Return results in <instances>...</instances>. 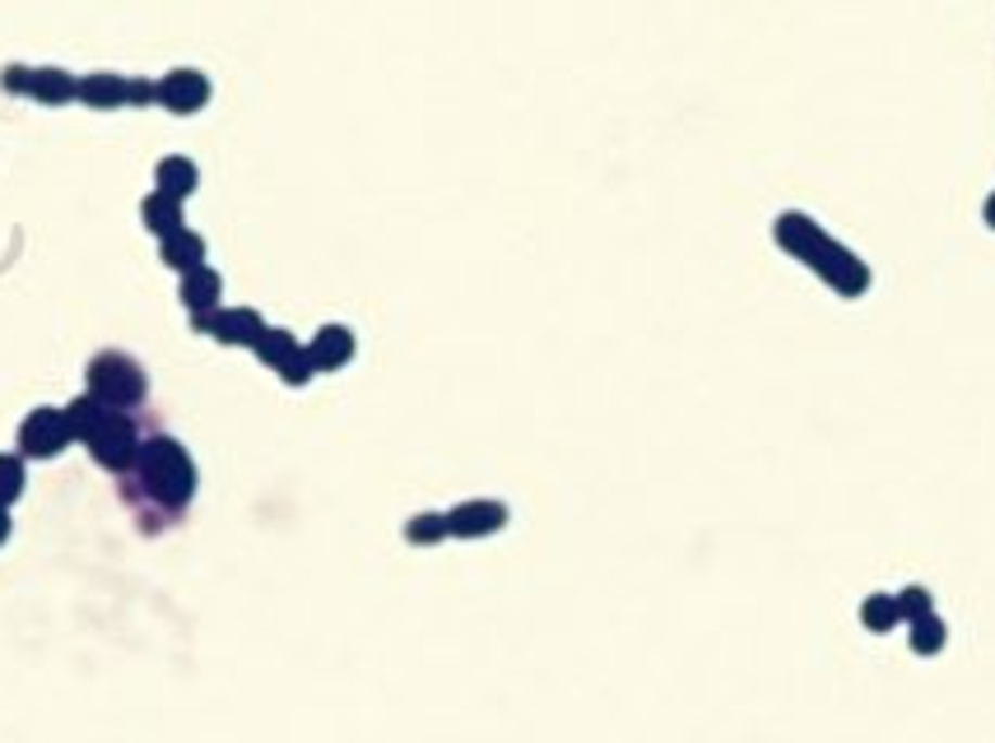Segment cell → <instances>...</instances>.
Instances as JSON below:
<instances>
[{
    "mask_svg": "<svg viewBox=\"0 0 995 743\" xmlns=\"http://www.w3.org/2000/svg\"><path fill=\"white\" fill-rule=\"evenodd\" d=\"M898 609H903V623H907V618H917V614H931L935 600H931V590H926V586H907V590H898Z\"/></svg>",
    "mask_w": 995,
    "mask_h": 743,
    "instance_id": "obj_23",
    "label": "cell"
},
{
    "mask_svg": "<svg viewBox=\"0 0 995 743\" xmlns=\"http://www.w3.org/2000/svg\"><path fill=\"white\" fill-rule=\"evenodd\" d=\"M907 641H911V651L917 655H940L944 641H949V627H944V618L931 609V614L907 618Z\"/></svg>",
    "mask_w": 995,
    "mask_h": 743,
    "instance_id": "obj_16",
    "label": "cell"
},
{
    "mask_svg": "<svg viewBox=\"0 0 995 743\" xmlns=\"http://www.w3.org/2000/svg\"><path fill=\"white\" fill-rule=\"evenodd\" d=\"M298 349H303V344L293 340L289 330H280V325H266V330H260V340L252 344V354H256L260 362H266V368H280V362H289Z\"/></svg>",
    "mask_w": 995,
    "mask_h": 743,
    "instance_id": "obj_18",
    "label": "cell"
},
{
    "mask_svg": "<svg viewBox=\"0 0 995 743\" xmlns=\"http://www.w3.org/2000/svg\"><path fill=\"white\" fill-rule=\"evenodd\" d=\"M0 89L28 98V89H33V65H5V71H0Z\"/></svg>",
    "mask_w": 995,
    "mask_h": 743,
    "instance_id": "obj_24",
    "label": "cell"
},
{
    "mask_svg": "<svg viewBox=\"0 0 995 743\" xmlns=\"http://www.w3.org/2000/svg\"><path fill=\"white\" fill-rule=\"evenodd\" d=\"M451 530H447V511H419V516L405 521V539L414 543V549H433V543H443Z\"/></svg>",
    "mask_w": 995,
    "mask_h": 743,
    "instance_id": "obj_19",
    "label": "cell"
},
{
    "mask_svg": "<svg viewBox=\"0 0 995 743\" xmlns=\"http://www.w3.org/2000/svg\"><path fill=\"white\" fill-rule=\"evenodd\" d=\"M182 307L191 311H215V307H224V279H219V270H209V266H195V270H187L182 274Z\"/></svg>",
    "mask_w": 995,
    "mask_h": 743,
    "instance_id": "obj_13",
    "label": "cell"
},
{
    "mask_svg": "<svg viewBox=\"0 0 995 743\" xmlns=\"http://www.w3.org/2000/svg\"><path fill=\"white\" fill-rule=\"evenodd\" d=\"M33 103L42 107H65L79 98V79L71 71H61V65H33V89H28Z\"/></svg>",
    "mask_w": 995,
    "mask_h": 743,
    "instance_id": "obj_11",
    "label": "cell"
},
{
    "mask_svg": "<svg viewBox=\"0 0 995 743\" xmlns=\"http://www.w3.org/2000/svg\"><path fill=\"white\" fill-rule=\"evenodd\" d=\"M982 214H986V228H995V195L986 201V209H982Z\"/></svg>",
    "mask_w": 995,
    "mask_h": 743,
    "instance_id": "obj_27",
    "label": "cell"
},
{
    "mask_svg": "<svg viewBox=\"0 0 995 743\" xmlns=\"http://www.w3.org/2000/svg\"><path fill=\"white\" fill-rule=\"evenodd\" d=\"M89 395H98L107 409H140L150 395V376L130 354L107 349L89 362Z\"/></svg>",
    "mask_w": 995,
    "mask_h": 743,
    "instance_id": "obj_3",
    "label": "cell"
},
{
    "mask_svg": "<svg viewBox=\"0 0 995 743\" xmlns=\"http://www.w3.org/2000/svg\"><path fill=\"white\" fill-rule=\"evenodd\" d=\"M150 103H158V79L130 75V103L126 107H150Z\"/></svg>",
    "mask_w": 995,
    "mask_h": 743,
    "instance_id": "obj_25",
    "label": "cell"
},
{
    "mask_svg": "<svg viewBox=\"0 0 995 743\" xmlns=\"http://www.w3.org/2000/svg\"><path fill=\"white\" fill-rule=\"evenodd\" d=\"M158 256H163V266L177 270V274H187L195 266H205V238L195 233V228H177V233H168L158 242Z\"/></svg>",
    "mask_w": 995,
    "mask_h": 743,
    "instance_id": "obj_12",
    "label": "cell"
},
{
    "mask_svg": "<svg viewBox=\"0 0 995 743\" xmlns=\"http://www.w3.org/2000/svg\"><path fill=\"white\" fill-rule=\"evenodd\" d=\"M209 75L195 71V65H177L158 79V107L173 112V117H195L205 103H209Z\"/></svg>",
    "mask_w": 995,
    "mask_h": 743,
    "instance_id": "obj_7",
    "label": "cell"
},
{
    "mask_svg": "<svg viewBox=\"0 0 995 743\" xmlns=\"http://www.w3.org/2000/svg\"><path fill=\"white\" fill-rule=\"evenodd\" d=\"M79 103L93 107V112H117L130 103V75L117 71H93L79 79Z\"/></svg>",
    "mask_w": 995,
    "mask_h": 743,
    "instance_id": "obj_10",
    "label": "cell"
},
{
    "mask_svg": "<svg viewBox=\"0 0 995 743\" xmlns=\"http://www.w3.org/2000/svg\"><path fill=\"white\" fill-rule=\"evenodd\" d=\"M24 484H28V474H24V456H0V507H14L24 498Z\"/></svg>",
    "mask_w": 995,
    "mask_h": 743,
    "instance_id": "obj_21",
    "label": "cell"
},
{
    "mask_svg": "<svg viewBox=\"0 0 995 743\" xmlns=\"http://www.w3.org/2000/svg\"><path fill=\"white\" fill-rule=\"evenodd\" d=\"M71 441H75V433H71L65 409H33V414L20 423V456L24 460H56Z\"/></svg>",
    "mask_w": 995,
    "mask_h": 743,
    "instance_id": "obj_5",
    "label": "cell"
},
{
    "mask_svg": "<svg viewBox=\"0 0 995 743\" xmlns=\"http://www.w3.org/2000/svg\"><path fill=\"white\" fill-rule=\"evenodd\" d=\"M10 539V507H0V543Z\"/></svg>",
    "mask_w": 995,
    "mask_h": 743,
    "instance_id": "obj_26",
    "label": "cell"
},
{
    "mask_svg": "<svg viewBox=\"0 0 995 743\" xmlns=\"http://www.w3.org/2000/svg\"><path fill=\"white\" fill-rule=\"evenodd\" d=\"M195 330L219 344H233V349H252L266 321L252 307H215V311H195Z\"/></svg>",
    "mask_w": 995,
    "mask_h": 743,
    "instance_id": "obj_6",
    "label": "cell"
},
{
    "mask_svg": "<svg viewBox=\"0 0 995 743\" xmlns=\"http://www.w3.org/2000/svg\"><path fill=\"white\" fill-rule=\"evenodd\" d=\"M89 456L98 460L103 470L112 474H126L136 470V456H140V433H136V419H130V409H107L98 427L85 437Z\"/></svg>",
    "mask_w": 995,
    "mask_h": 743,
    "instance_id": "obj_4",
    "label": "cell"
},
{
    "mask_svg": "<svg viewBox=\"0 0 995 743\" xmlns=\"http://www.w3.org/2000/svg\"><path fill=\"white\" fill-rule=\"evenodd\" d=\"M508 525V507L494 502V498H470V502H456L447 511V530L456 539H488Z\"/></svg>",
    "mask_w": 995,
    "mask_h": 743,
    "instance_id": "obj_8",
    "label": "cell"
},
{
    "mask_svg": "<svg viewBox=\"0 0 995 743\" xmlns=\"http://www.w3.org/2000/svg\"><path fill=\"white\" fill-rule=\"evenodd\" d=\"M136 478L163 511H182L195 498V460L177 437H144L136 456Z\"/></svg>",
    "mask_w": 995,
    "mask_h": 743,
    "instance_id": "obj_2",
    "label": "cell"
},
{
    "mask_svg": "<svg viewBox=\"0 0 995 743\" xmlns=\"http://www.w3.org/2000/svg\"><path fill=\"white\" fill-rule=\"evenodd\" d=\"M107 414V405L103 400H98V395H79V400H71V405H65V419H71V433L79 437V441H85L89 433H93V427H98V419H103Z\"/></svg>",
    "mask_w": 995,
    "mask_h": 743,
    "instance_id": "obj_20",
    "label": "cell"
},
{
    "mask_svg": "<svg viewBox=\"0 0 995 743\" xmlns=\"http://www.w3.org/2000/svg\"><path fill=\"white\" fill-rule=\"evenodd\" d=\"M773 238L781 252H791L795 260H805V266L824 279L833 293L842 297H860L870 289V266L860 260L856 252H846L842 242H833L824 233L819 223L809 219V214L801 209H787V214H777V223H773Z\"/></svg>",
    "mask_w": 995,
    "mask_h": 743,
    "instance_id": "obj_1",
    "label": "cell"
},
{
    "mask_svg": "<svg viewBox=\"0 0 995 743\" xmlns=\"http://www.w3.org/2000/svg\"><path fill=\"white\" fill-rule=\"evenodd\" d=\"M140 219H144V228H150V233H158V238H168V233H177V228H182L187 219H182V201H177V195H168V191H150L140 201Z\"/></svg>",
    "mask_w": 995,
    "mask_h": 743,
    "instance_id": "obj_15",
    "label": "cell"
},
{
    "mask_svg": "<svg viewBox=\"0 0 995 743\" xmlns=\"http://www.w3.org/2000/svg\"><path fill=\"white\" fill-rule=\"evenodd\" d=\"M358 354V340H354V330L349 325H321L312 344H307V358L317 362V372H340V368H349Z\"/></svg>",
    "mask_w": 995,
    "mask_h": 743,
    "instance_id": "obj_9",
    "label": "cell"
},
{
    "mask_svg": "<svg viewBox=\"0 0 995 743\" xmlns=\"http://www.w3.org/2000/svg\"><path fill=\"white\" fill-rule=\"evenodd\" d=\"M154 187L177 195V201H191L195 187H201V168H195L187 154H168V158H158V168H154Z\"/></svg>",
    "mask_w": 995,
    "mask_h": 743,
    "instance_id": "obj_14",
    "label": "cell"
},
{
    "mask_svg": "<svg viewBox=\"0 0 995 743\" xmlns=\"http://www.w3.org/2000/svg\"><path fill=\"white\" fill-rule=\"evenodd\" d=\"M860 623H866V632H893V627L903 623V609H898V594H866V604H860Z\"/></svg>",
    "mask_w": 995,
    "mask_h": 743,
    "instance_id": "obj_17",
    "label": "cell"
},
{
    "mask_svg": "<svg viewBox=\"0 0 995 743\" xmlns=\"http://www.w3.org/2000/svg\"><path fill=\"white\" fill-rule=\"evenodd\" d=\"M275 372H280V382H284V386H307V382H312V376H317V362L307 358V349H298V354H293L289 362H280V368H275Z\"/></svg>",
    "mask_w": 995,
    "mask_h": 743,
    "instance_id": "obj_22",
    "label": "cell"
}]
</instances>
